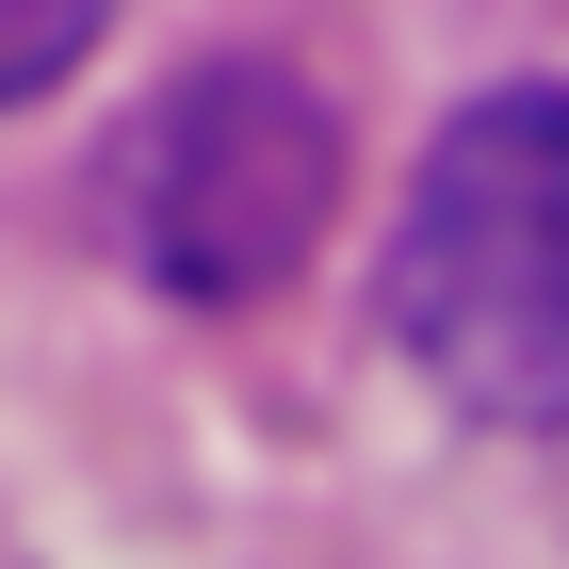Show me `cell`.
Here are the masks:
<instances>
[{"mask_svg": "<svg viewBox=\"0 0 569 569\" xmlns=\"http://www.w3.org/2000/svg\"><path fill=\"white\" fill-rule=\"evenodd\" d=\"M391 342L472 423H569V98L505 82L423 147L391 228Z\"/></svg>", "mask_w": 569, "mask_h": 569, "instance_id": "obj_1", "label": "cell"}, {"mask_svg": "<svg viewBox=\"0 0 569 569\" xmlns=\"http://www.w3.org/2000/svg\"><path fill=\"white\" fill-rule=\"evenodd\" d=\"M326 196H342V114L293 82V66H196L131 114L114 147V228L131 261L196 309H244L326 244Z\"/></svg>", "mask_w": 569, "mask_h": 569, "instance_id": "obj_2", "label": "cell"}, {"mask_svg": "<svg viewBox=\"0 0 569 569\" xmlns=\"http://www.w3.org/2000/svg\"><path fill=\"white\" fill-rule=\"evenodd\" d=\"M98 17H114V0H0V114L66 82V66L98 49Z\"/></svg>", "mask_w": 569, "mask_h": 569, "instance_id": "obj_3", "label": "cell"}]
</instances>
